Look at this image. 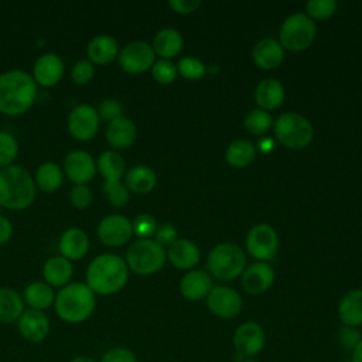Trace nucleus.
I'll return each mask as SVG.
<instances>
[{"label":"nucleus","instance_id":"f257e3e1","mask_svg":"<svg viewBox=\"0 0 362 362\" xmlns=\"http://www.w3.org/2000/svg\"><path fill=\"white\" fill-rule=\"evenodd\" d=\"M129 279L126 260L113 253L96 256L86 269V284L93 293L110 296L120 291Z\"/></svg>","mask_w":362,"mask_h":362},{"label":"nucleus","instance_id":"f03ea898","mask_svg":"<svg viewBox=\"0 0 362 362\" xmlns=\"http://www.w3.org/2000/svg\"><path fill=\"white\" fill-rule=\"evenodd\" d=\"M37 95V82L21 71L11 69L0 75V112L17 116L31 107Z\"/></svg>","mask_w":362,"mask_h":362},{"label":"nucleus","instance_id":"7ed1b4c3","mask_svg":"<svg viewBox=\"0 0 362 362\" xmlns=\"http://www.w3.org/2000/svg\"><path fill=\"white\" fill-rule=\"evenodd\" d=\"M35 198V181L21 165L0 168V205L8 209H24Z\"/></svg>","mask_w":362,"mask_h":362},{"label":"nucleus","instance_id":"20e7f679","mask_svg":"<svg viewBox=\"0 0 362 362\" xmlns=\"http://www.w3.org/2000/svg\"><path fill=\"white\" fill-rule=\"evenodd\" d=\"M96 305L95 293L86 283H71L64 286L55 296L54 307L57 315L69 324L88 320Z\"/></svg>","mask_w":362,"mask_h":362},{"label":"nucleus","instance_id":"39448f33","mask_svg":"<svg viewBox=\"0 0 362 362\" xmlns=\"http://www.w3.org/2000/svg\"><path fill=\"white\" fill-rule=\"evenodd\" d=\"M206 266L214 277L222 281H229L243 273L246 256L238 245L221 243L216 245L208 255Z\"/></svg>","mask_w":362,"mask_h":362},{"label":"nucleus","instance_id":"423d86ee","mask_svg":"<svg viewBox=\"0 0 362 362\" xmlns=\"http://www.w3.org/2000/svg\"><path fill=\"white\" fill-rule=\"evenodd\" d=\"M274 134L287 148H305L314 137V129L310 120L298 113H283L274 122Z\"/></svg>","mask_w":362,"mask_h":362},{"label":"nucleus","instance_id":"0eeeda50","mask_svg":"<svg viewBox=\"0 0 362 362\" xmlns=\"http://www.w3.org/2000/svg\"><path fill=\"white\" fill-rule=\"evenodd\" d=\"M126 263L137 274H154L165 263L164 247L151 239H139L127 249Z\"/></svg>","mask_w":362,"mask_h":362},{"label":"nucleus","instance_id":"6e6552de","mask_svg":"<svg viewBox=\"0 0 362 362\" xmlns=\"http://www.w3.org/2000/svg\"><path fill=\"white\" fill-rule=\"evenodd\" d=\"M315 24L314 21L304 13H296L287 17L279 31L280 45L283 49H288L291 52H300L307 49L314 38H315Z\"/></svg>","mask_w":362,"mask_h":362},{"label":"nucleus","instance_id":"1a4fd4ad","mask_svg":"<svg viewBox=\"0 0 362 362\" xmlns=\"http://www.w3.org/2000/svg\"><path fill=\"white\" fill-rule=\"evenodd\" d=\"M233 348L236 361L255 358L259 355L266 344V334L263 327L255 321H246L240 324L233 334Z\"/></svg>","mask_w":362,"mask_h":362},{"label":"nucleus","instance_id":"9d476101","mask_svg":"<svg viewBox=\"0 0 362 362\" xmlns=\"http://www.w3.org/2000/svg\"><path fill=\"white\" fill-rule=\"evenodd\" d=\"M206 307L215 317L230 320L240 314L243 301L236 290L226 286H216L206 296Z\"/></svg>","mask_w":362,"mask_h":362},{"label":"nucleus","instance_id":"9b49d317","mask_svg":"<svg viewBox=\"0 0 362 362\" xmlns=\"http://www.w3.org/2000/svg\"><path fill=\"white\" fill-rule=\"evenodd\" d=\"M117 58L122 69L129 74L146 72L156 62V54L151 45L139 40L126 44L120 49Z\"/></svg>","mask_w":362,"mask_h":362},{"label":"nucleus","instance_id":"f8f14e48","mask_svg":"<svg viewBox=\"0 0 362 362\" xmlns=\"http://www.w3.org/2000/svg\"><path fill=\"white\" fill-rule=\"evenodd\" d=\"M279 247V238L276 230L267 223L255 225L246 236V249L256 260L272 259Z\"/></svg>","mask_w":362,"mask_h":362},{"label":"nucleus","instance_id":"ddd939ff","mask_svg":"<svg viewBox=\"0 0 362 362\" xmlns=\"http://www.w3.org/2000/svg\"><path fill=\"white\" fill-rule=\"evenodd\" d=\"M100 117L98 110L90 105L75 106L68 116V130L69 133L81 141L92 139L99 129Z\"/></svg>","mask_w":362,"mask_h":362},{"label":"nucleus","instance_id":"4468645a","mask_svg":"<svg viewBox=\"0 0 362 362\" xmlns=\"http://www.w3.org/2000/svg\"><path fill=\"white\" fill-rule=\"evenodd\" d=\"M133 235L132 222L119 214L106 215L98 225V236L106 246H122Z\"/></svg>","mask_w":362,"mask_h":362},{"label":"nucleus","instance_id":"2eb2a0df","mask_svg":"<svg viewBox=\"0 0 362 362\" xmlns=\"http://www.w3.org/2000/svg\"><path fill=\"white\" fill-rule=\"evenodd\" d=\"M274 270L264 262H256L247 266L240 274V286L250 296L267 291L274 283Z\"/></svg>","mask_w":362,"mask_h":362},{"label":"nucleus","instance_id":"dca6fc26","mask_svg":"<svg viewBox=\"0 0 362 362\" xmlns=\"http://www.w3.org/2000/svg\"><path fill=\"white\" fill-rule=\"evenodd\" d=\"M18 332L24 339L33 344L44 341L49 332V320L44 311L24 310L17 320Z\"/></svg>","mask_w":362,"mask_h":362},{"label":"nucleus","instance_id":"f3484780","mask_svg":"<svg viewBox=\"0 0 362 362\" xmlns=\"http://www.w3.org/2000/svg\"><path fill=\"white\" fill-rule=\"evenodd\" d=\"M65 174L71 181L78 184H86L96 173V163L93 157L83 150H74L66 154L64 161Z\"/></svg>","mask_w":362,"mask_h":362},{"label":"nucleus","instance_id":"a211bd4d","mask_svg":"<svg viewBox=\"0 0 362 362\" xmlns=\"http://www.w3.org/2000/svg\"><path fill=\"white\" fill-rule=\"evenodd\" d=\"M64 61L58 54L45 52L37 58L33 66V78L42 86L58 83L64 75Z\"/></svg>","mask_w":362,"mask_h":362},{"label":"nucleus","instance_id":"6ab92c4d","mask_svg":"<svg viewBox=\"0 0 362 362\" xmlns=\"http://www.w3.org/2000/svg\"><path fill=\"white\" fill-rule=\"evenodd\" d=\"M212 290V279L204 270H191L180 281V293L185 300L199 301Z\"/></svg>","mask_w":362,"mask_h":362},{"label":"nucleus","instance_id":"aec40b11","mask_svg":"<svg viewBox=\"0 0 362 362\" xmlns=\"http://www.w3.org/2000/svg\"><path fill=\"white\" fill-rule=\"evenodd\" d=\"M136 124L126 116H119L109 122L106 127V140L115 148H129L136 140Z\"/></svg>","mask_w":362,"mask_h":362},{"label":"nucleus","instance_id":"412c9836","mask_svg":"<svg viewBox=\"0 0 362 362\" xmlns=\"http://www.w3.org/2000/svg\"><path fill=\"white\" fill-rule=\"evenodd\" d=\"M252 58L259 68L274 69L283 62L284 49L274 38H263L253 47Z\"/></svg>","mask_w":362,"mask_h":362},{"label":"nucleus","instance_id":"4be33fe9","mask_svg":"<svg viewBox=\"0 0 362 362\" xmlns=\"http://www.w3.org/2000/svg\"><path fill=\"white\" fill-rule=\"evenodd\" d=\"M62 257L68 260H78L83 257L89 249V238L85 230L79 228L66 229L58 242Z\"/></svg>","mask_w":362,"mask_h":362},{"label":"nucleus","instance_id":"5701e85b","mask_svg":"<svg viewBox=\"0 0 362 362\" xmlns=\"http://www.w3.org/2000/svg\"><path fill=\"white\" fill-rule=\"evenodd\" d=\"M167 257L177 269L188 270L198 264L201 253L198 246L188 239H177L167 252Z\"/></svg>","mask_w":362,"mask_h":362},{"label":"nucleus","instance_id":"b1692460","mask_svg":"<svg viewBox=\"0 0 362 362\" xmlns=\"http://www.w3.org/2000/svg\"><path fill=\"white\" fill-rule=\"evenodd\" d=\"M284 88L280 81L274 78L262 79L255 89V100L262 110H273L281 106L284 100Z\"/></svg>","mask_w":362,"mask_h":362},{"label":"nucleus","instance_id":"393cba45","mask_svg":"<svg viewBox=\"0 0 362 362\" xmlns=\"http://www.w3.org/2000/svg\"><path fill=\"white\" fill-rule=\"evenodd\" d=\"M338 317L345 327L358 328L362 325V290L355 288L346 293L338 304Z\"/></svg>","mask_w":362,"mask_h":362},{"label":"nucleus","instance_id":"a878e982","mask_svg":"<svg viewBox=\"0 0 362 362\" xmlns=\"http://www.w3.org/2000/svg\"><path fill=\"white\" fill-rule=\"evenodd\" d=\"M86 54L90 62L105 65L112 62L119 55V45L112 35L99 34L89 41Z\"/></svg>","mask_w":362,"mask_h":362},{"label":"nucleus","instance_id":"bb28decb","mask_svg":"<svg viewBox=\"0 0 362 362\" xmlns=\"http://www.w3.org/2000/svg\"><path fill=\"white\" fill-rule=\"evenodd\" d=\"M182 45L184 40L177 30L163 28L154 35L151 48L154 54L161 57V59H170L181 52Z\"/></svg>","mask_w":362,"mask_h":362},{"label":"nucleus","instance_id":"cd10ccee","mask_svg":"<svg viewBox=\"0 0 362 362\" xmlns=\"http://www.w3.org/2000/svg\"><path fill=\"white\" fill-rule=\"evenodd\" d=\"M157 184V174L148 165H134L124 174V185L136 194H147Z\"/></svg>","mask_w":362,"mask_h":362},{"label":"nucleus","instance_id":"c85d7f7f","mask_svg":"<svg viewBox=\"0 0 362 362\" xmlns=\"http://www.w3.org/2000/svg\"><path fill=\"white\" fill-rule=\"evenodd\" d=\"M42 276L47 284L64 287L72 277V264L62 256H52L45 262L42 267Z\"/></svg>","mask_w":362,"mask_h":362},{"label":"nucleus","instance_id":"c756f323","mask_svg":"<svg viewBox=\"0 0 362 362\" xmlns=\"http://www.w3.org/2000/svg\"><path fill=\"white\" fill-rule=\"evenodd\" d=\"M24 311L23 297L13 288H0V322L10 324L20 318Z\"/></svg>","mask_w":362,"mask_h":362},{"label":"nucleus","instance_id":"7c9ffc66","mask_svg":"<svg viewBox=\"0 0 362 362\" xmlns=\"http://www.w3.org/2000/svg\"><path fill=\"white\" fill-rule=\"evenodd\" d=\"M23 300L33 310L42 311V310H45V308H48L49 305L54 304L55 293H54V290L49 284L41 283V281H34V283H30L24 288Z\"/></svg>","mask_w":362,"mask_h":362},{"label":"nucleus","instance_id":"2f4dec72","mask_svg":"<svg viewBox=\"0 0 362 362\" xmlns=\"http://www.w3.org/2000/svg\"><path fill=\"white\" fill-rule=\"evenodd\" d=\"M256 157V148L255 144L249 140H235L232 141L226 151L225 158L229 165L236 168H243L250 165L255 161Z\"/></svg>","mask_w":362,"mask_h":362},{"label":"nucleus","instance_id":"473e14b6","mask_svg":"<svg viewBox=\"0 0 362 362\" xmlns=\"http://www.w3.org/2000/svg\"><path fill=\"white\" fill-rule=\"evenodd\" d=\"M96 168L103 175L105 181H120L124 174L126 163L117 151L106 150L98 157Z\"/></svg>","mask_w":362,"mask_h":362},{"label":"nucleus","instance_id":"72a5a7b5","mask_svg":"<svg viewBox=\"0 0 362 362\" xmlns=\"http://www.w3.org/2000/svg\"><path fill=\"white\" fill-rule=\"evenodd\" d=\"M64 174L58 164L52 161L42 163L35 171V184L45 192H52L58 189L62 184Z\"/></svg>","mask_w":362,"mask_h":362},{"label":"nucleus","instance_id":"f704fd0d","mask_svg":"<svg viewBox=\"0 0 362 362\" xmlns=\"http://www.w3.org/2000/svg\"><path fill=\"white\" fill-rule=\"evenodd\" d=\"M272 116L262 109L250 110L243 119V127L246 129V132L255 136L266 133L272 127Z\"/></svg>","mask_w":362,"mask_h":362},{"label":"nucleus","instance_id":"c9c22d12","mask_svg":"<svg viewBox=\"0 0 362 362\" xmlns=\"http://www.w3.org/2000/svg\"><path fill=\"white\" fill-rule=\"evenodd\" d=\"M337 7L335 0H310L305 4V11L311 20H327L335 14Z\"/></svg>","mask_w":362,"mask_h":362},{"label":"nucleus","instance_id":"e433bc0d","mask_svg":"<svg viewBox=\"0 0 362 362\" xmlns=\"http://www.w3.org/2000/svg\"><path fill=\"white\" fill-rule=\"evenodd\" d=\"M177 72L189 81H198L201 79L205 72H206V66L197 58L192 57H185L181 58L177 64Z\"/></svg>","mask_w":362,"mask_h":362},{"label":"nucleus","instance_id":"4c0bfd02","mask_svg":"<svg viewBox=\"0 0 362 362\" xmlns=\"http://www.w3.org/2000/svg\"><path fill=\"white\" fill-rule=\"evenodd\" d=\"M18 153L16 137L7 132H0V168L11 165Z\"/></svg>","mask_w":362,"mask_h":362},{"label":"nucleus","instance_id":"58836bf2","mask_svg":"<svg viewBox=\"0 0 362 362\" xmlns=\"http://www.w3.org/2000/svg\"><path fill=\"white\" fill-rule=\"evenodd\" d=\"M103 192L113 206H124L129 202V189L120 181H105Z\"/></svg>","mask_w":362,"mask_h":362},{"label":"nucleus","instance_id":"ea45409f","mask_svg":"<svg viewBox=\"0 0 362 362\" xmlns=\"http://www.w3.org/2000/svg\"><path fill=\"white\" fill-rule=\"evenodd\" d=\"M177 66L170 59H158L151 66L153 78L163 85L173 83L177 78Z\"/></svg>","mask_w":362,"mask_h":362},{"label":"nucleus","instance_id":"a19ab883","mask_svg":"<svg viewBox=\"0 0 362 362\" xmlns=\"http://www.w3.org/2000/svg\"><path fill=\"white\" fill-rule=\"evenodd\" d=\"M133 233L140 239H148L156 233L157 222L150 214H140L132 222Z\"/></svg>","mask_w":362,"mask_h":362},{"label":"nucleus","instance_id":"79ce46f5","mask_svg":"<svg viewBox=\"0 0 362 362\" xmlns=\"http://www.w3.org/2000/svg\"><path fill=\"white\" fill-rule=\"evenodd\" d=\"M95 75L93 64L89 59H81L71 68V78L78 85H85L92 81Z\"/></svg>","mask_w":362,"mask_h":362},{"label":"nucleus","instance_id":"37998d69","mask_svg":"<svg viewBox=\"0 0 362 362\" xmlns=\"http://www.w3.org/2000/svg\"><path fill=\"white\" fill-rule=\"evenodd\" d=\"M92 189L86 184H78L69 192V201L78 209L86 208L92 202Z\"/></svg>","mask_w":362,"mask_h":362},{"label":"nucleus","instance_id":"c03bdc74","mask_svg":"<svg viewBox=\"0 0 362 362\" xmlns=\"http://www.w3.org/2000/svg\"><path fill=\"white\" fill-rule=\"evenodd\" d=\"M100 362H137V356L129 348L116 346V348L107 349L102 355Z\"/></svg>","mask_w":362,"mask_h":362},{"label":"nucleus","instance_id":"a18cd8bd","mask_svg":"<svg viewBox=\"0 0 362 362\" xmlns=\"http://www.w3.org/2000/svg\"><path fill=\"white\" fill-rule=\"evenodd\" d=\"M361 332L358 331V328H352V327H342L338 331V344L342 349L348 351L349 354L352 352V349L355 348V345L361 341Z\"/></svg>","mask_w":362,"mask_h":362},{"label":"nucleus","instance_id":"49530a36","mask_svg":"<svg viewBox=\"0 0 362 362\" xmlns=\"http://www.w3.org/2000/svg\"><path fill=\"white\" fill-rule=\"evenodd\" d=\"M98 115L100 119L103 120H113L119 116H122V110H123V106L119 100L116 99H103L99 106H98Z\"/></svg>","mask_w":362,"mask_h":362},{"label":"nucleus","instance_id":"de8ad7c7","mask_svg":"<svg viewBox=\"0 0 362 362\" xmlns=\"http://www.w3.org/2000/svg\"><path fill=\"white\" fill-rule=\"evenodd\" d=\"M154 238V242H157L160 246L170 247L177 240V229L171 223H161L157 226Z\"/></svg>","mask_w":362,"mask_h":362},{"label":"nucleus","instance_id":"09e8293b","mask_svg":"<svg viewBox=\"0 0 362 362\" xmlns=\"http://www.w3.org/2000/svg\"><path fill=\"white\" fill-rule=\"evenodd\" d=\"M168 6L175 13L191 14V13H194L201 6V1L199 0H170Z\"/></svg>","mask_w":362,"mask_h":362},{"label":"nucleus","instance_id":"8fccbe9b","mask_svg":"<svg viewBox=\"0 0 362 362\" xmlns=\"http://www.w3.org/2000/svg\"><path fill=\"white\" fill-rule=\"evenodd\" d=\"M13 235V223L8 218L0 215V245L6 243Z\"/></svg>","mask_w":362,"mask_h":362},{"label":"nucleus","instance_id":"3c124183","mask_svg":"<svg viewBox=\"0 0 362 362\" xmlns=\"http://www.w3.org/2000/svg\"><path fill=\"white\" fill-rule=\"evenodd\" d=\"M349 362H362V338H361V341L355 345V348L352 349Z\"/></svg>","mask_w":362,"mask_h":362},{"label":"nucleus","instance_id":"603ef678","mask_svg":"<svg viewBox=\"0 0 362 362\" xmlns=\"http://www.w3.org/2000/svg\"><path fill=\"white\" fill-rule=\"evenodd\" d=\"M69 362H95L93 359H90L89 356H85V355H79V356H74Z\"/></svg>","mask_w":362,"mask_h":362},{"label":"nucleus","instance_id":"864d4df0","mask_svg":"<svg viewBox=\"0 0 362 362\" xmlns=\"http://www.w3.org/2000/svg\"><path fill=\"white\" fill-rule=\"evenodd\" d=\"M240 362H260V361H257L255 358H247V359H242Z\"/></svg>","mask_w":362,"mask_h":362},{"label":"nucleus","instance_id":"5fc2aeb1","mask_svg":"<svg viewBox=\"0 0 362 362\" xmlns=\"http://www.w3.org/2000/svg\"><path fill=\"white\" fill-rule=\"evenodd\" d=\"M345 362H349V361H345Z\"/></svg>","mask_w":362,"mask_h":362}]
</instances>
